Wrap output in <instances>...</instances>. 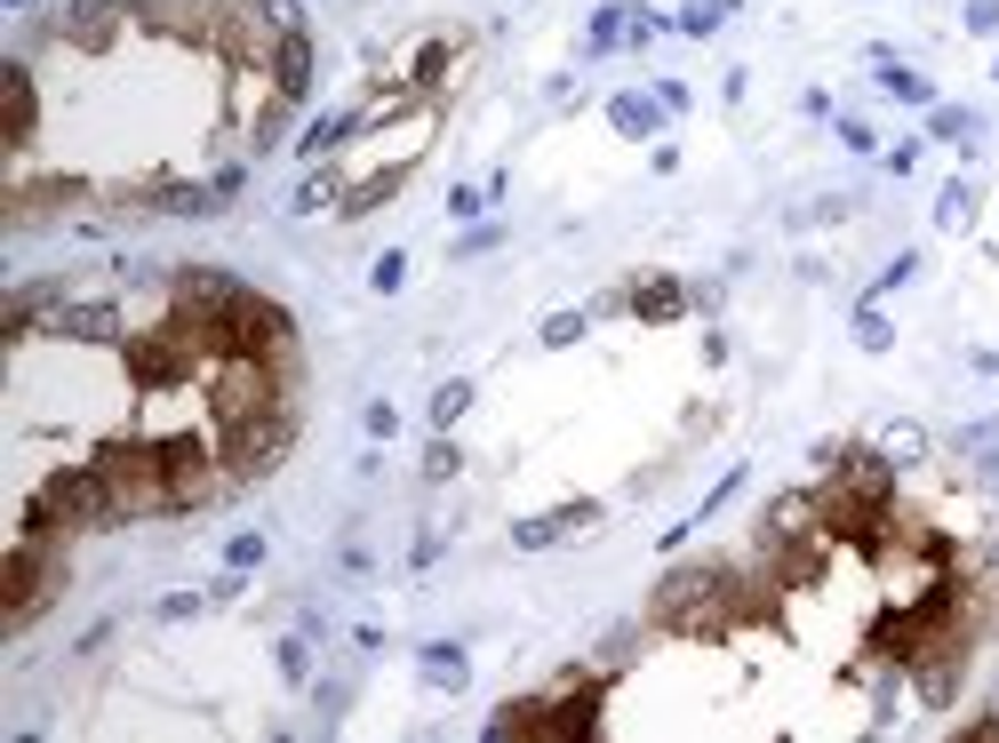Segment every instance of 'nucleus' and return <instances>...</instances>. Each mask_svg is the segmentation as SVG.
I'll list each match as a JSON object with an SVG mask.
<instances>
[{
	"label": "nucleus",
	"instance_id": "nucleus-32",
	"mask_svg": "<svg viewBox=\"0 0 999 743\" xmlns=\"http://www.w3.org/2000/svg\"><path fill=\"white\" fill-rule=\"evenodd\" d=\"M991 81H999V73H991Z\"/></svg>",
	"mask_w": 999,
	"mask_h": 743
},
{
	"label": "nucleus",
	"instance_id": "nucleus-7",
	"mask_svg": "<svg viewBox=\"0 0 999 743\" xmlns=\"http://www.w3.org/2000/svg\"><path fill=\"white\" fill-rule=\"evenodd\" d=\"M0 81H9V152L32 145V128H41V96H32V64H0Z\"/></svg>",
	"mask_w": 999,
	"mask_h": 743
},
{
	"label": "nucleus",
	"instance_id": "nucleus-29",
	"mask_svg": "<svg viewBox=\"0 0 999 743\" xmlns=\"http://www.w3.org/2000/svg\"><path fill=\"white\" fill-rule=\"evenodd\" d=\"M369 432H376V441H392V432H400V408H392V400H376V408H369Z\"/></svg>",
	"mask_w": 999,
	"mask_h": 743
},
{
	"label": "nucleus",
	"instance_id": "nucleus-1",
	"mask_svg": "<svg viewBox=\"0 0 999 743\" xmlns=\"http://www.w3.org/2000/svg\"><path fill=\"white\" fill-rule=\"evenodd\" d=\"M96 471L113 480L120 520L169 512V464H160V441H105V448H96Z\"/></svg>",
	"mask_w": 999,
	"mask_h": 743
},
{
	"label": "nucleus",
	"instance_id": "nucleus-20",
	"mask_svg": "<svg viewBox=\"0 0 999 743\" xmlns=\"http://www.w3.org/2000/svg\"><path fill=\"white\" fill-rule=\"evenodd\" d=\"M264 560V535L248 528V535H232V544H224V567H241V576H248V567Z\"/></svg>",
	"mask_w": 999,
	"mask_h": 743
},
{
	"label": "nucleus",
	"instance_id": "nucleus-2",
	"mask_svg": "<svg viewBox=\"0 0 999 743\" xmlns=\"http://www.w3.org/2000/svg\"><path fill=\"white\" fill-rule=\"evenodd\" d=\"M32 503H41V512H49L56 528H113V520H120L113 480L96 471V456H88V464H64V471H49Z\"/></svg>",
	"mask_w": 999,
	"mask_h": 743
},
{
	"label": "nucleus",
	"instance_id": "nucleus-31",
	"mask_svg": "<svg viewBox=\"0 0 999 743\" xmlns=\"http://www.w3.org/2000/svg\"><path fill=\"white\" fill-rule=\"evenodd\" d=\"M9 9H24V0H9Z\"/></svg>",
	"mask_w": 999,
	"mask_h": 743
},
{
	"label": "nucleus",
	"instance_id": "nucleus-22",
	"mask_svg": "<svg viewBox=\"0 0 999 743\" xmlns=\"http://www.w3.org/2000/svg\"><path fill=\"white\" fill-rule=\"evenodd\" d=\"M369 280H376V296H392L400 280H408V256H376V273H369Z\"/></svg>",
	"mask_w": 999,
	"mask_h": 743
},
{
	"label": "nucleus",
	"instance_id": "nucleus-12",
	"mask_svg": "<svg viewBox=\"0 0 999 743\" xmlns=\"http://www.w3.org/2000/svg\"><path fill=\"white\" fill-rule=\"evenodd\" d=\"M927 137H944L959 152H976V113L968 105H927Z\"/></svg>",
	"mask_w": 999,
	"mask_h": 743
},
{
	"label": "nucleus",
	"instance_id": "nucleus-30",
	"mask_svg": "<svg viewBox=\"0 0 999 743\" xmlns=\"http://www.w3.org/2000/svg\"><path fill=\"white\" fill-rule=\"evenodd\" d=\"M840 145H848V152H872L880 137H872V128H863V120H840Z\"/></svg>",
	"mask_w": 999,
	"mask_h": 743
},
{
	"label": "nucleus",
	"instance_id": "nucleus-17",
	"mask_svg": "<svg viewBox=\"0 0 999 743\" xmlns=\"http://www.w3.org/2000/svg\"><path fill=\"white\" fill-rule=\"evenodd\" d=\"M456 464H464V448H456L448 432H440V441L424 448V480H456Z\"/></svg>",
	"mask_w": 999,
	"mask_h": 743
},
{
	"label": "nucleus",
	"instance_id": "nucleus-14",
	"mask_svg": "<svg viewBox=\"0 0 999 743\" xmlns=\"http://www.w3.org/2000/svg\"><path fill=\"white\" fill-rule=\"evenodd\" d=\"M464 408H472V384H464V376H448L440 392H432V424H440V432H448Z\"/></svg>",
	"mask_w": 999,
	"mask_h": 743
},
{
	"label": "nucleus",
	"instance_id": "nucleus-15",
	"mask_svg": "<svg viewBox=\"0 0 999 743\" xmlns=\"http://www.w3.org/2000/svg\"><path fill=\"white\" fill-rule=\"evenodd\" d=\"M968 216H976V192H968V184H944V200H936V224H944V232H968Z\"/></svg>",
	"mask_w": 999,
	"mask_h": 743
},
{
	"label": "nucleus",
	"instance_id": "nucleus-26",
	"mask_svg": "<svg viewBox=\"0 0 999 743\" xmlns=\"http://www.w3.org/2000/svg\"><path fill=\"white\" fill-rule=\"evenodd\" d=\"M488 200H496V192H472V184H456V192H448V209H456V216H480Z\"/></svg>",
	"mask_w": 999,
	"mask_h": 743
},
{
	"label": "nucleus",
	"instance_id": "nucleus-28",
	"mask_svg": "<svg viewBox=\"0 0 999 743\" xmlns=\"http://www.w3.org/2000/svg\"><path fill=\"white\" fill-rule=\"evenodd\" d=\"M912 456H920V432H912V424L888 432V464H912Z\"/></svg>",
	"mask_w": 999,
	"mask_h": 743
},
{
	"label": "nucleus",
	"instance_id": "nucleus-21",
	"mask_svg": "<svg viewBox=\"0 0 999 743\" xmlns=\"http://www.w3.org/2000/svg\"><path fill=\"white\" fill-rule=\"evenodd\" d=\"M584 328H592L584 312H552V320H544V344L560 352V344H576V336H584Z\"/></svg>",
	"mask_w": 999,
	"mask_h": 743
},
{
	"label": "nucleus",
	"instance_id": "nucleus-5",
	"mask_svg": "<svg viewBox=\"0 0 999 743\" xmlns=\"http://www.w3.org/2000/svg\"><path fill=\"white\" fill-rule=\"evenodd\" d=\"M128 17H137V0H73L56 32H64L73 49H105V41H113V32H120Z\"/></svg>",
	"mask_w": 999,
	"mask_h": 743
},
{
	"label": "nucleus",
	"instance_id": "nucleus-6",
	"mask_svg": "<svg viewBox=\"0 0 999 743\" xmlns=\"http://www.w3.org/2000/svg\"><path fill=\"white\" fill-rule=\"evenodd\" d=\"M584 520H599V503H560V512L512 520V544H520V552H544V544H560V535H568V528H584Z\"/></svg>",
	"mask_w": 999,
	"mask_h": 743
},
{
	"label": "nucleus",
	"instance_id": "nucleus-10",
	"mask_svg": "<svg viewBox=\"0 0 999 743\" xmlns=\"http://www.w3.org/2000/svg\"><path fill=\"white\" fill-rule=\"evenodd\" d=\"M416 664H424V680H432V688H448V696H456L464 680H472V664H464V648H456V639H432V648H424Z\"/></svg>",
	"mask_w": 999,
	"mask_h": 743
},
{
	"label": "nucleus",
	"instance_id": "nucleus-24",
	"mask_svg": "<svg viewBox=\"0 0 999 743\" xmlns=\"http://www.w3.org/2000/svg\"><path fill=\"white\" fill-rule=\"evenodd\" d=\"M496 241H504V232H496V224H480V232H464V241H456V264H464V256H488Z\"/></svg>",
	"mask_w": 999,
	"mask_h": 743
},
{
	"label": "nucleus",
	"instance_id": "nucleus-8",
	"mask_svg": "<svg viewBox=\"0 0 999 743\" xmlns=\"http://www.w3.org/2000/svg\"><path fill=\"white\" fill-rule=\"evenodd\" d=\"M56 336L105 344V336H120V312H113V304H64V296H56Z\"/></svg>",
	"mask_w": 999,
	"mask_h": 743
},
{
	"label": "nucleus",
	"instance_id": "nucleus-27",
	"mask_svg": "<svg viewBox=\"0 0 999 743\" xmlns=\"http://www.w3.org/2000/svg\"><path fill=\"white\" fill-rule=\"evenodd\" d=\"M912 273H920V256H912V248H904V256H895V264H888V273H880V296H888V288H904V280H912Z\"/></svg>",
	"mask_w": 999,
	"mask_h": 743
},
{
	"label": "nucleus",
	"instance_id": "nucleus-19",
	"mask_svg": "<svg viewBox=\"0 0 999 743\" xmlns=\"http://www.w3.org/2000/svg\"><path fill=\"white\" fill-rule=\"evenodd\" d=\"M624 32H631V17H624V9H599V17H592V49H616Z\"/></svg>",
	"mask_w": 999,
	"mask_h": 743
},
{
	"label": "nucleus",
	"instance_id": "nucleus-18",
	"mask_svg": "<svg viewBox=\"0 0 999 743\" xmlns=\"http://www.w3.org/2000/svg\"><path fill=\"white\" fill-rule=\"evenodd\" d=\"M736 9V0H695V9L680 17V32H720V17Z\"/></svg>",
	"mask_w": 999,
	"mask_h": 743
},
{
	"label": "nucleus",
	"instance_id": "nucleus-16",
	"mask_svg": "<svg viewBox=\"0 0 999 743\" xmlns=\"http://www.w3.org/2000/svg\"><path fill=\"white\" fill-rule=\"evenodd\" d=\"M855 344H863V352H888V344H895V328H888L880 304H863V312H855Z\"/></svg>",
	"mask_w": 999,
	"mask_h": 743
},
{
	"label": "nucleus",
	"instance_id": "nucleus-23",
	"mask_svg": "<svg viewBox=\"0 0 999 743\" xmlns=\"http://www.w3.org/2000/svg\"><path fill=\"white\" fill-rule=\"evenodd\" d=\"M280 671H288V680H312V656H305V639H280Z\"/></svg>",
	"mask_w": 999,
	"mask_h": 743
},
{
	"label": "nucleus",
	"instance_id": "nucleus-9",
	"mask_svg": "<svg viewBox=\"0 0 999 743\" xmlns=\"http://www.w3.org/2000/svg\"><path fill=\"white\" fill-rule=\"evenodd\" d=\"M624 304H631V312H640L648 328H663V320H680V312H688V288H680V280H640Z\"/></svg>",
	"mask_w": 999,
	"mask_h": 743
},
{
	"label": "nucleus",
	"instance_id": "nucleus-25",
	"mask_svg": "<svg viewBox=\"0 0 999 743\" xmlns=\"http://www.w3.org/2000/svg\"><path fill=\"white\" fill-rule=\"evenodd\" d=\"M968 32H984V41H991V32H999V0H968Z\"/></svg>",
	"mask_w": 999,
	"mask_h": 743
},
{
	"label": "nucleus",
	"instance_id": "nucleus-3",
	"mask_svg": "<svg viewBox=\"0 0 999 743\" xmlns=\"http://www.w3.org/2000/svg\"><path fill=\"white\" fill-rule=\"evenodd\" d=\"M288 408H256V416H241V424H224V456H232V471L241 480H256V471H273L280 464V448H288Z\"/></svg>",
	"mask_w": 999,
	"mask_h": 743
},
{
	"label": "nucleus",
	"instance_id": "nucleus-11",
	"mask_svg": "<svg viewBox=\"0 0 999 743\" xmlns=\"http://www.w3.org/2000/svg\"><path fill=\"white\" fill-rule=\"evenodd\" d=\"M880 88H888V96H904V105H936L927 73H912V64H904V56H888V49H880Z\"/></svg>",
	"mask_w": 999,
	"mask_h": 743
},
{
	"label": "nucleus",
	"instance_id": "nucleus-4",
	"mask_svg": "<svg viewBox=\"0 0 999 743\" xmlns=\"http://www.w3.org/2000/svg\"><path fill=\"white\" fill-rule=\"evenodd\" d=\"M160 464H169V512H192V503H209L224 488V471L209 464V441H192V432L160 441Z\"/></svg>",
	"mask_w": 999,
	"mask_h": 743
},
{
	"label": "nucleus",
	"instance_id": "nucleus-13",
	"mask_svg": "<svg viewBox=\"0 0 999 743\" xmlns=\"http://www.w3.org/2000/svg\"><path fill=\"white\" fill-rule=\"evenodd\" d=\"M608 120L624 128V137H656V96H616Z\"/></svg>",
	"mask_w": 999,
	"mask_h": 743
}]
</instances>
